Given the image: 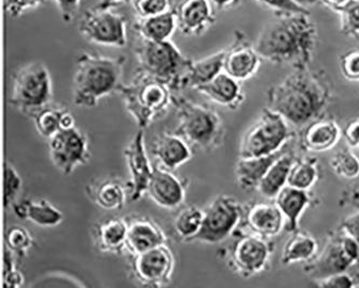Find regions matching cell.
<instances>
[{
  "label": "cell",
  "mask_w": 359,
  "mask_h": 288,
  "mask_svg": "<svg viewBox=\"0 0 359 288\" xmlns=\"http://www.w3.org/2000/svg\"><path fill=\"white\" fill-rule=\"evenodd\" d=\"M268 106L292 127L302 128L326 115L332 88L324 71L292 69L282 81L269 88Z\"/></svg>",
  "instance_id": "obj_1"
},
{
  "label": "cell",
  "mask_w": 359,
  "mask_h": 288,
  "mask_svg": "<svg viewBox=\"0 0 359 288\" xmlns=\"http://www.w3.org/2000/svg\"><path fill=\"white\" fill-rule=\"evenodd\" d=\"M318 45V26L310 15L294 13L268 22L254 46L262 60L300 69L310 67Z\"/></svg>",
  "instance_id": "obj_2"
},
{
  "label": "cell",
  "mask_w": 359,
  "mask_h": 288,
  "mask_svg": "<svg viewBox=\"0 0 359 288\" xmlns=\"http://www.w3.org/2000/svg\"><path fill=\"white\" fill-rule=\"evenodd\" d=\"M124 57L82 52L76 59L73 101L78 107L94 108L100 100L117 93L124 75Z\"/></svg>",
  "instance_id": "obj_3"
},
{
  "label": "cell",
  "mask_w": 359,
  "mask_h": 288,
  "mask_svg": "<svg viewBox=\"0 0 359 288\" xmlns=\"http://www.w3.org/2000/svg\"><path fill=\"white\" fill-rule=\"evenodd\" d=\"M172 92L165 82L138 68L135 77L128 85L122 83L117 93L137 127L145 130L163 118L170 106L173 105Z\"/></svg>",
  "instance_id": "obj_4"
},
{
  "label": "cell",
  "mask_w": 359,
  "mask_h": 288,
  "mask_svg": "<svg viewBox=\"0 0 359 288\" xmlns=\"http://www.w3.org/2000/svg\"><path fill=\"white\" fill-rule=\"evenodd\" d=\"M178 125L174 133L180 135L192 149L210 153L224 143V120L210 106L194 103L186 97H173Z\"/></svg>",
  "instance_id": "obj_5"
},
{
  "label": "cell",
  "mask_w": 359,
  "mask_h": 288,
  "mask_svg": "<svg viewBox=\"0 0 359 288\" xmlns=\"http://www.w3.org/2000/svg\"><path fill=\"white\" fill-rule=\"evenodd\" d=\"M140 69L165 82L172 91L187 89L192 60L184 57L172 40L154 43L140 39L134 49Z\"/></svg>",
  "instance_id": "obj_6"
},
{
  "label": "cell",
  "mask_w": 359,
  "mask_h": 288,
  "mask_svg": "<svg viewBox=\"0 0 359 288\" xmlns=\"http://www.w3.org/2000/svg\"><path fill=\"white\" fill-rule=\"evenodd\" d=\"M53 83L49 68L32 62L18 69L13 77L10 104L27 117L34 118L53 102Z\"/></svg>",
  "instance_id": "obj_7"
},
{
  "label": "cell",
  "mask_w": 359,
  "mask_h": 288,
  "mask_svg": "<svg viewBox=\"0 0 359 288\" xmlns=\"http://www.w3.org/2000/svg\"><path fill=\"white\" fill-rule=\"evenodd\" d=\"M292 125L269 107L264 108L241 139L238 158L262 157L280 153L294 137Z\"/></svg>",
  "instance_id": "obj_8"
},
{
  "label": "cell",
  "mask_w": 359,
  "mask_h": 288,
  "mask_svg": "<svg viewBox=\"0 0 359 288\" xmlns=\"http://www.w3.org/2000/svg\"><path fill=\"white\" fill-rule=\"evenodd\" d=\"M353 268L359 269L358 244L338 227L327 238L322 252L304 265V271L318 281Z\"/></svg>",
  "instance_id": "obj_9"
},
{
  "label": "cell",
  "mask_w": 359,
  "mask_h": 288,
  "mask_svg": "<svg viewBox=\"0 0 359 288\" xmlns=\"http://www.w3.org/2000/svg\"><path fill=\"white\" fill-rule=\"evenodd\" d=\"M234 237L236 241L226 253V263L233 273L250 279L270 269L276 251L272 240L242 231H236Z\"/></svg>",
  "instance_id": "obj_10"
},
{
  "label": "cell",
  "mask_w": 359,
  "mask_h": 288,
  "mask_svg": "<svg viewBox=\"0 0 359 288\" xmlns=\"http://www.w3.org/2000/svg\"><path fill=\"white\" fill-rule=\"evenodd\" d=\"M244 207L231 196L220 195L215 198L204 210L203 225L192 242L222 243L234 235L243 219Z\"/></svg>",
  "instance_id": "obj_11"
},
{
  "label": "cell",
  "mask_w": 359,
  "mask_h": 288,
  "mask_svg": "<svg viewBox=\"0 0 359 288\" xmlns=\"http://www.w3.org/2000/svg\"><path fill=\"white\" fill-rule=\"evenodd\" d=\"M79 32L94 45L110 48H124L128 45L126 19L114 8L96 6L84 12L79 22Z\"/></svg>",
  "instance_id": "obj_12"
},
{
  "label": "cell",
  "mask_w": 359,
  "mask_h": 288,
  "mask_svg": "<svg viewBox=\"0 0 359 288\" xmlns=\"http://www.w3.org/2000/svg\"><path fill=\"white\" fill-rule=\"evenodd\" d=\"M176 260L168 243L145 253L131 255L130 272L134 281L145 287L161 288L173 279Z\"/></svg>",
  "instance_id": "obj_13"
},
{
  "label": "cell",
  "mask_w": 359,
  "mask_h": 288,
  "mask_svg": "<svg viewBox=\"0 0 359 288\" xmlns=\"http://www.w3.org/2000/svg\"><path fill=\"white\" fill-rule=\"evenodd\" d=\"M49 153L54 167L63 175H70L89 163V139L77 127L62 130L49 139Z\"/></svg>",
  "instance_id": "obj_14"
},
{
  "label": "cell",
  "mask_w": 359,
  "mask_h": 288,
  "mask_svg": "<svg viewBox=\"0 0 359 288\" xmlns=\"http://www.w3.org/2000/svg\"><path fill=\"white\" fill-rule=\"evenodd\" d=\"M123 155L130 173V181L128 183L130 200L136 202L147 195L154 172L146 149L144 130H138L128 142L124 148Z\"/></svg>",
  "instance_id": "obj_15"
},
{
  "label": "cell",
  "mask_w": 359,
  "mask_h": 288,
  "mask_svg": "<svg viewBox=\"0 0 359 288\" xmlns=\"http://www.w3.org/2000/svg\"><path fill=\"white\" fill-rule=\"evenodd\" d=\"M262 60L245 33L236 31L231 45L224 49V71L238 81H248L259 71Z\"/></svg>",
  "instance_id": "obj_16"
},
{
  "label": "cell",
  "mask_w": 359,
  "mask_h": 288,
  "mask_svg": "<svg viewBox=\"0 0 359 288\" xmlns=\"http://www.w3.org/2000/svg\"><path fill=\"white\" fill-rule=\"evenodd\" d=\"M286 219L276 202H254L244 207L238 231L272 240L285 230Z\"/></svg>",
  "instance_id": "obj_17"
},
{
  "label": "cell",
  "mask_w": 359,
  "mask_h": 288,
  "mask_svg": "<svg viewBox=\"0 0 359 288\" xmlns=\"http://www.w3.org/2000/svg\"><path fill=\"white\" fill-rule=\"evenodd\" d=\"M188 179L175 175L173 171L156 165L147 195L161 209L174 211L186 201Z\"/></svg>",
  "instance_id": "obj_18"
},
{
  "label": "cell",
  "mask_w": 359,
  "mask_h": 288,
  "mask_svg": "<svg viewBox=\"0 0 359 288\" xmlns=\"http://www.w3.org/2000/svg\"><path fill=\"white\" fill-rule=\"evenodd\" d=\"M174 11L178 31L188 37L203 35L216 21L215 8L210 0H182Z\"/></svg>",
  "instance_id": "obj_19"
},
{
  "label": "cell",
  "mask_w": 359,
  "mask_h": 288,
  "mask_svg": "<svg viewBox=\"0 0 359 288\" xmlns=\"http://www.w3.org/2000/svg\"><path fill=\"white\" fill-rule=\"evenodd\" d=\"M342 139V130L338 122L320 118L302 128L300 147L308 153H326L334 149Z\"/></svg>",
  "instance_id": "obj_20"
},
{
  "label": "cell",
  "mask_w": 359,
  "mask_h": 288,
  "mask_svg": "<svg viewBox=\"0 0 359 288\" xmlns=\"http://www.w3.org/2000/svg\"><path fill=\"white\" fill-rule=\"evenodd\" d=\"M128 221L126 252L131 255L145 253L156 246L168 243L165 232L151 218L135 216L128 218Z\"/></svg>",
  "instance_id": "obj_21"
},
{
  "label": "cell",
  "mask_w": 359,
  "mask_h": 288,
  "mask_svg": "<svg viewBox=\"0 0 359 288\" xmlns=\"http://www.w3.org/2000/svg\"><path fill=\"white\" fill-rule=\"evenodd\" d=\"M128 221L126 217L104 218L92 230L94 246L100 253L121 255L126 251Z\"/></svg>",
  "instance_id": "obj_22"
},
{
  "label": "cell",
  "mask_w": 359,
  "mask_h": 288,
  "mask_svg": "<svg viewBox=\"0 0 359 288\" xmlns=\"http://www.w3.org/2000/svg\"><path fill=\"white\" fill-rule=\"evenodd\" d=\"M88 198L96 207L105 211H120L126 207V200L130 197L128 184H124L119 177L100 178L92 181L86 188Z\"/></svg>",
  "instance_id": "obj_23"
},
{
  "label": "cell",
  "mask_w": 359,
  "mask_h": 288,
  "mask_svg": "<svg viewBox=\"0 0 359 288\" xmlns=\"http://www.w3.org/2000/svg\"><path fill=\"white\" fill-rule=\"evenodd\" d=\"M189 144L177 134L164 133L154 139L152 153L158 165L170 171H175L194 157Z\"/></svg>",
  "instance_id": "obj_24"
},
{
  "label": "cell",
  "mask_w": 359,
  "mask_h": 288,
  "mask_svg": "<svg viewBox=\"0 0 359 288\" xmlns=\"http://www.w3.org/2000/svg\"><path fill=\"white\" fill-rule=\"evenodd\" d=\"M196 91L206 96L212 103L230 111H236L245 101L241 82L224 71H222L206 85L198 87Z\"/></svg>",
  "instance_id": "obj_25"
},
{
  "label": "cell",
  "mask_w": 359,
  "mask_h": 288,
  "mask_svg": "<svg viewBox=\"0 0 359 288\" xmlns=\"http://www.w3.org/2000/svg\"><path fill=\"white\" fill-rule=\"evenodd\" d=\"M12 210L17 217L41 228H54L65 219L63 212L47 200L24 199L14 202Z\"/></svg>",
  "instance_id": "obj_26"
},
{
  "label": "cell",
  "mask_w": 359,
  "mask_h": 288,
  "mask_svg": "<svg viewBox=\"0 0 359 288\" xmlns=\"http://www.w3.org/2000/svg\"><path fill=\"white\" fill-rule=\"evenodd\" d=\"M278 209L286 219L285 231L294 232L299 229L301 216L311 204V196L306 190L287 185L274 199Z\"/></svg>",
  "instance_id": "obj_27"
},
{
  "label": "cell",
  "mask_w": 359,
  "mask_h": 288,
  "mask_svg": "<svg viewBox=\"0 0 359 288\" xmlns=\"http://www.w3.org/2000/svg\"><path fill=\"white\" fill-rule=\"evenodd\" d=\"M284 150L285 148L280 153L262 157L238 158L234 169L238 185L244 190L257 189L273 162L282 155Z\"/></svg>",
  "instance_id": "obj_28"
},
{
  "label": "cell",
  "mask_w": 359,
  "mask_h": 288,
  "mask_svg": "<svg viewBox=\"0 0 359 288\" xmlns=\"http://www.w3.org/2000/svg\"><path fill=\"white\" fill-rule=\"evenodd\" d=\"M296 155L292 150H284L282 155L273 162L257 190L266 199H276L280 190L288 185V178Z\"/></svg>",
  "instance_id": "obj_29"
},
{
  "label": "cell",
  "mask_w": 359,
  "mask_h": 288,
  "mask_svg": "<svg viewBox=\"0 0 359 288\" xmlns=\"http://www.w3.org/2000/svg\"><path fill=\"white\" fill-rule=\"evenodd\" d=\"M140 39L160 43L173 37L177 29L175 11L174 9L149 18H138L134 26Z\"/></svg>",
  "instance_id": "obj_30"
},
{
  "label": "cell",
  "mask_w": 359,
  "mask_h": 288,
  "mask_svg": "<svg viewBox=\"0 0 359 288\" xmlns=\"http://www.w3.org/2000/svg\"><path fill=\"white\" fill-rule=\"evenodd\" d=\"M292 237L285 242L280 263L284 266L309 263L318 254V242L309 232H292Z\"/></svg>",
  "instance_id": "obj_31"
},
{
  "label": "cell",
  "mask_w": 359,
  "mask_h": 288,
  "mask_svg": "<svg viewBox=\"0 0 359 288\" xmlns=\"http://www.w3.org/2000/svg\"><path fill=\"white\" fill-rule=\"evenodd\" d=\"M38 134L49 141L62 130L76 127L73 114L63 106H48L33 118Z\"/></svg>",
  "instance_id": "obj_32"
},
{
  "label": "cell",
  "mask_w": 359,
  "mask_h": 288,
  "mask_svg": "<svg viewBox=\"0 0 359 288\" xmlns=\"http://www.w3.org/2000/svg\"><path fill=\"white\" fill-rule=\"evenodd\" d=\"M224 49L203 59L192 60L187 76V89L196 90L224 71Z\"/></svg>",
  "instance_id": "obj_33"
},
{
  "label": "cell",
  "mask_w": 359,
  "mask_h": 288,
  "mask_svg": "<svg viewBox=\"0 0 359 288\" xmlns=\"http://www.w3.org/2000/svg\"><path fill=\"white\" fill-rule=\"evenodd\" d=\"M320 177V164L316 157L296 158L288 178V185L310 191Z\"/></svg>",
  "instance_id": "obj_34"
},
{
  "label": "cell",
  "mask_w": 359,
  "mask_h": 288,
  "mask_svg": "<svg viewBox=\"0 0 359 288\" xmlns=\"http://www.w3.org/2000/svg\"><path fill=\"white\" fill-rule=\"evenodd\" d=\"M204 210L196 205L184 207L174 219L176 235L186 243H191L203 225Z\"/></svg>",
  "instance_id": "obj_35"
},
{
  "label": "cell",
  "mask_w": 359,
  "mask_h": 288,
  "mask_svg": "<svg viewBox=\"0 0 359 288\" xmlns=\"http://www.w3.org/2000/svg\"><path fill=\"white\" fill-rule=\"evenodd\" d=\"M329 165L342 179L354 181L359 177V158L348 146L336 151L329 160Z\"/></svg>",
  "instance_id": "obj_36"
},
{
  "label": "cell",
  "mask_w": 359,
  "mask_h": 288,
  "mask_svg": "<svg viewBox=\"0 0 359 288\" xmlns=\"http://www.w3.org/2000/svg\"><path fill=\"white\" fill-rule=\"evenodd\" d=\"M34 245L31 232L22 226H11L6 233V247L17 257H25Z\"/></svg>",
  "instance_id": "obj_37"
},
{
  "label": "cell",
  "mask_w": 359,
  "mask_h": 288,
  "mask_svg": "<svg viewBox=\"0 0 359 288\" xmlns=\"http://www.w3.org/2000/svg\"><path fill=\"white\" fill-rule=\"evenodd\" d=\"M336 12L340 15L341 33L346 37L359 39V0H348Z\"/></svg>",
  "instance_id": "obj_38"
},
{
  "label": "cell",
  "mask_w": 359,
  "mask_h": 288,
  "mask_svg": "<svg viewBox=\"0 0 359 288\" xmlns=\"http://www.w3.org/2000/svg\"><path fill=\"white\" fill-rule=\"evenodd\" d=\"M23 187V179L19 172L13 165L6 163L5 169V207L6 209L12 207L14 202L18 201L20 192Z\"/></svg>",
  "instance_id": "obj_39"
},
{
  "label": "cell",
  "mask_w": 359,
  "mask_h": 288,
  "mask_svg": "<svg viewBox=\"0 0 359 288\" xmlns=\"http://www.w3.org/2000/svg\"><path fill=\"white\" fill-rule=\"evenodd\" d=\"M15 257L10 249L6 247L4 255L3 285L8 288H19L23 286L24 275L15 265Z\"/></svg>",
  "instance_id": "obj_40"
},
{
  "label": "cell",
  "mask_w": 359,
  "mask_h": 288,
  "mask_svg": "<svg viewBox=\"0 0 359 288\" xmlns=\"http://www.w3.org/2000/svg\"><path fill=\"white\" fill-rule=\"evenodd\" d=\"M132 4L138 18L154 17L173 9L172 0H134Z\"/></svg>",
  "instance_id": "obj_41"
},
{
  "label": "cell",
  "mask_w": 359,
  "mask_h": 288,
  "mask_svg": "<svg viewBox=\"0 0 359 288\" xmlns=\"http://www.w3.org/2000/svg\"><path fill=\"white\" fill-rule=\"evenodd\" d=\"M314 285L328 288H354L359 286V270L357 272H340L325 279L318 280Z\"/></svg>",
  "instance_id": "obj_42"
},
{
  "label": "cell",
  "mask_w": 359,
  "mask_h": 288,
  "mask_svg": "<svg viewBox=\"0 0 359 288\" xmlns=\"http://www.w3.org/2000/svg\"><path fill=\"white\" fill-rule=\"evenodd\" d=\"M340 71L348 81L359 82V49L348 50L341 55Z\"/></svg>",
  "instance_id": "obj_43"
},
{
  "label": "cell",
  "mask_w": 359,
  "mask_h": 288,
  "mask_svg": "<svg viewBox=\"0 0 359 288\" xmlns=\"http://www.w3.org/2000/svg\"><path fill=\"white\" fill-rule=\"evenodd\" d=\"M268 9L272 10L274 15H294V13H306L310 15V10L301 7L294 0H256Z\"/></svg>",
  "instance_id": "obj_44"
},
{
  "label": "cell",
  "mask_w": 359,
  "mask_h": 288,
  "mask_svg": "<svg viewBox=\"0 0 359 288\" xmlns=\"http://www.w3.org/2000/svg\"><path fill=\"white\" fill-rule=\"evenodd\" d=\"M47 0H5V10L9 17L18 19L26 12L45 5Z\"/></svg>",
  "instance_id": "obj_45"
},
{
  "label": "cell",
  "mask_w": 359,
  "mask_h": 288,
  "mask_svg": "<svg viewBox=\"0 0 359 288\" xmlns=\"http://www.w3.org/2000/svg\"><path fill=\"white\" fill-rule=\"evenodd\" d=\"M56 7L59 9L62 20L65 23H70L75 20L79 13L82 0H53Z\"/></svg>",
  "instance_id": "obj_46"
},
{
  "label": "cell",
  "mask_w": 359,
  "mask_h": 288,
  "mask_svg": "<svg viewBox=\"0 0 359 288\" xmlns=\"http://www.w3.org/2000/svg\"><path fill=\"white\" fill-rule=\"evenodd\" d=\"M342 137L348 147L359 148V117L351 120L343 128Z\"/></svg>",
  "instance_id": "obj_47"
},
{
  "label": "cell",
  "mask_w": 359,
  "mask_h": 288,
  "mask_svg": "<svg viewBox=\"0 0 359 288\" xmlns=\"http://www.w3.org/2000/svg\"><path fill=\"white\" fill-rule=\"evenodd\" d=\"M343 232H346V235L355 240L359 246V211H355L354 213L346 216L340 226H339Z\"/></svg>",
  "instance_id": "obj_48"
},
{
  "label": "cell",
  "mask_w": 359,
  "mask_h": 288,
  "mask_svg": "<svg viewBox=\"0 0 359 288\" xmlns=\"http://www.w3.org/2000/svg\"><path fill=\"white\" fill-rule=\"evenodd\" d=\"M340 204L343 207H348L359 211V186L348 188L342 192Z\"/></svg>",
  "instance_id": "obj_49"
},
{
  "label": "cell",
  "mask_w": 359,
  "mask_h": 288,
  "mask_svg": "<svg viewBox=\"0 0 359 288\" xmlns=\"http://www.w3.org/2000/svg\"><path fill=\"white\" fill-rule=\"evenodd\" d=\"M215 9L228 10L238 7L242 0H210Z\"/></svg>",
  "instance_id": "obj_50"
},
{
  "label": "cell",
  "mask_w": 359,
  "mask_h": 288,
  "mask_svg": "<svg viewBox=\"0 0 359 288\" xmlns=\"http://www.w3.org/2000/svg\"><path fill=\"white\" fill-rule=\"evenodd\" d=\"M320 1L323 5L328 7L329 9L334 10V11L336 12L339 8L342 7L343 5H346L348 0H320Z\"/></svg>",
  "instance_id": "obj_51"
},
{
  "label": "cell",
  "mask_w": 359,
  "mask_h": 288,
  "mask_svg": "<svg viewBox=\"0 0 359 288\" xmlns=\"http://www.w3.org/2000/svg\"><path fill=\"white\" fill-rule=\"evenodd\" d=\"M134 0H100L97 6L104 8H114L122 4L133 3Z\"/></svg>",
  "instance_id": "obj_52"
},
{
  "label": "cell",
  "mask_w": 359,
  "mask_h": 288,
  "mask_svg": "<svg viewBox=\"0 0 359 288\" xmlns=\"http://www.w3.org/2000/svg\"><path fill=\"white\" fill-rule=\"evenodd\" d=\"M294 3L298 4L301 7L309 8L312 7V6L316 5V4L320 1V0H294Z\"/></svg>",
  "instance_id": "obj_53"
}]
</instances>
